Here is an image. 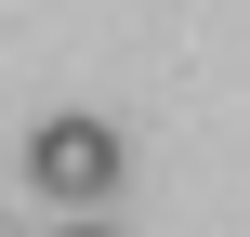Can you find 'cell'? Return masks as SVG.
I'll list each match as a JSON object with an SVG mask.
<instances>
[{"instance_id": "2", "label": "cell", "mask_w": 250, "mask_h": 237, "mask_svg": "<svg viewBox=\"0 0 250 237\" xmlns=\"http://www.w3.org/2000/svg\"><path fill=\"white\" fill-rule=\"evenodd\" d=\"M66 237H105V224H66Z\"/></svg>"}, {"instance_id": "1", "label": "cell", "mask_w": 250, "mask_h": 237, "mask_svg": "<svg viewBox=\"0 0 250 237\" xmlns=\"http://www.w3.org/2000/svg\"><path fill=\"white\" fill-rule=\"evenodd\" d=\"M26 185L66 198V211H92V198L119 185V132H105V119H40V132H26Z\"/></svg>"}]
</instances>
